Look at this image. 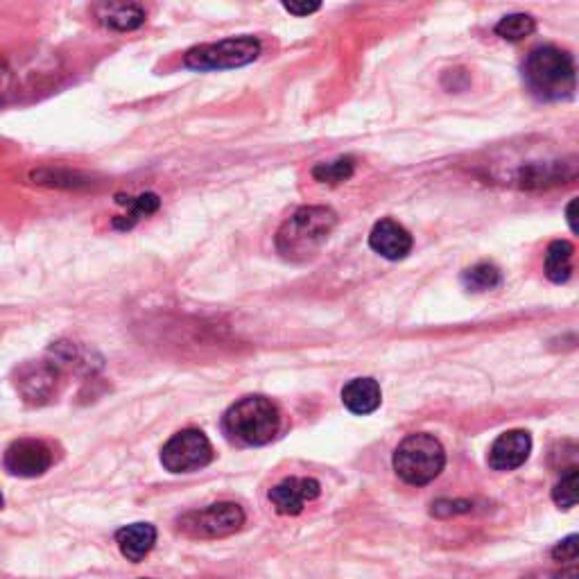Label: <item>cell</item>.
Segmentation results:
<instances>
[{
    "label": "cell",
    "instance_id": "cell-1",
    "mask_svg": "<svg viewBox=\"0 0 579 579\" xmlns=\"http://www.w3.org/2000/svg\"><path fill=\"white\" fill-rule=\"evenodd\" d=\"M337 224L335 211L326 206H304L292 213L276 233V249L288 261H308L331 236Z\"/></svg>",
    "mask_w": 579,
    "mask_h": 579
},
{
    "label": "cell",
    "instance_id": "cell-2",
    "mask_svg": "<svg viewBox=\"0 0 579 579\" xmlns=\"http://www.w3.org/2000/svg\"><path fill=\"white\" fill-rule=\"evenodd\" d=\"M527 89L539 100L559 102L575 91V62L566 50L541 46L527 55L523 64Z\"/></svg>",
    "mask_w": 579,
    "mask_h": 579
},
{
    "label": "cell",
    "instance_id": "cell-3",
    "mask_svg": "<svg viewBox=\"0 0 579 579\" xmlns=\"http://www.w3.org/2000/svg\"><path fill=\"white\" fill-rule=\"evenodd\" d=\"M222 426L233 442L265 446L279 435L281 412L265 396H245L227 410Z\"/></svg>",
    "mask_w": 579,
    "mask_h": 579
},
{
    "label": "cell",
    "instance_id": "cell-4",
    "mask_svg": "<svg viewBox=\"0 0 579 579\" xmlns=\"http://www.w3.org/2000/svg\"><path fill=\"white\" fill-rule=\"evenodd\" d=\"M446 466V451L428 432H414L396 446L394 471L412 487L430 485Z\"/></svg>",
    "mask_w": 579,
    "mask_h": 579
},
{
    "label": "cell",
    "instance_id": "cell-5",
    "mask_svg": "<svg viewBox=\"0 0 579 579\" xmlns=\"http://www.w3.org/2000/svg\"><path fill=\"white\" fill-rule=\"evenodd\" d=\"M261 41L254 37H233L218 43L190 48L184 55V66L190 71H229L256 62L261 57Z\"/></svg>",
    "mask_w": 579,
    "mask_h": 579
},
{
    "label": "cell",
    "instance_id": "cell-6",
    "mask_svg": "<svg viewBox=\"0 0 579 579\" xmlns=\"http://www.w3.org/2000/svg\"><path fill=\"white\" fill-rule=\"evenodd\" d=\"M177 525L190 539H224L245 525V512L236 503H215L184 514Z\"/></svg>",
    "mask_w": 579,
    "mask_h": 579
},
{
    "label": "cell",
    "instance_id": "cell-7",
    "mask_svg": "<svg viewBox=\"0 0 579 579\" xmlns=\"http://www.w3.org/2000/svg\"><path fill=\"white\" fill-rule=\"evenodd\" d=\"M213 462V446L202 430L188 428L168 439L161 451L163 469L170 473H193Z\"/></svg>",
    "mask_w": 579,
    "mask_h": 579
},
{
    "label": "cell",
    "instance_id": "cell-8",
    "mask_svg": "<svg viewBox=\"0 0 579 579\" xmlns=\"http://www.w3.org/2000/svg\"><path fill=\"white\" fill-rule=\"evenodd\" d=\"M5 469L19 478H37L53 466V453L39 439H19L5 451Z\"/></svg>",
    "mask_w": 579,
    "mask_h": 579
},
{
    "label": "cell",
    "instance_id": "cell-9",
    "mask_svg": "<svg viewBox=\"0 0 579 579\" xmlns=\"http://www.w3.org/2000/svg\"><path fill=\"white\" fill-rule=\"evenodd\" d=\"M322 485L315 478H288L270 491V503L283 516H299L306 503L319 498Z\"/></svg>",
    "mask_w": 579,
    "mask_h": 579
},
{
    "label": "cell",
    "instance_id": "cell-10",
    "mask_svg": "<svg viewBox=\"0 0 579 579\" xmlns=\"http://www.w3.org/2000/svg\"><path fill=\"white\" fill-rule=\"evenodd\" d=\"M532 453V437L525 430H509L489 448V466L494 471H514L527 462Z\"/></svg>",
    "mask_w": 579,
    "mask_h": 579
},
{
    "label": "cell",
    "instance_id": "cell-11",
    "mask_svg": "<svg viewBox=\"0 0 579 579\" xmlns=\"http://www.w3.org/2000/svg\"><path fill=\"white\" fill-rule=\"evenodd\" d=\"M369 247L387 261H401L412 252V236L399 222L385 218L376 222L374 229H371Z\"/></svg>",
    "mask_w": 579,
    "mask_h": 579
},
{
    "label": "cell",
    "instance_id": "cell-12",
    "mask_svg": "<svg viewBox=\"0 0 579 579\" xmlns=\"http://www.w3.org/2000/svg\"><path fill=\"white\" fill-rule=\"evenodd\" d=\"M55 380V367H50L48 362H39V365H28L19 371L16 387H19V392L25 396V401L43 403L55 392Z\"/></svg>",
    "mask_w": 579,
    "mask_h": 579
},
{
    "label": "cell",
    "instance_id": "cell-13",
    "mask_svg": "<svg viewBox=\"0 0 579 579\" xmlns=\"http://www.w3.org/2000/svg\"><path fill=\"white\" fill-rule=\"evenodd\" d=\"M116 543L125 559L138 564V561H143L150 555L154 543H157V527L150 523L125 525L116 532Z\"/></svg>",
    "mask_w": 579,
    "mask_h": 579
},
{
    "label": "cell",
    "instance_id": "cell-14",
    "mask_svg": "<svg viewBox=\"0 0 579 579\" xmlns=\"http://www.w3.org/2000/svg\"><path fill=\"white\" fill-rule=\"evenodd\" d=\"M342 403L349 412L365 417V414L376 412L383 403V392L374 378H353L351 383L344 385Z\"/></svg>",
    "mask_w": 579,
    "mask_h": 579
},
{
    "label": "cell",
    "instance_id": "cell-15",
    "mask_svg": "<svg viewBox=\"0 0 579 579\" xmlns=\"http://www.w3.org/2000/svg\"><path fill=\"white\" fill-rule=\"evenodd\" d=\"M95 14H98L102 25L118 32H132L145 23V10L136 3L95 5Z\"/></svg>",
    "mask_w": 579,
    "mask_h": 579
},
{
    "label": "cell",
    "instance_id": "cell-16",
    "mask_svg": "<svg viewBox=\"0 0 579 579\" xmlns=\"http://www.w3.org/2000/svg\"><path fill=\"white\" fill-rule=\"evenodd\" d=\"M575 247L568 240H555L546 252V276L552 283H566L573 274Z\"/></svg>",
    "mask_w": 579,
    "mask_h": 579
},
{
    "label": "cell",
    "instance_id": "cell-17",
    "mask_svg": "<svg viewBox=\"0 0 579 579\" xmlns=\"http://www.w3.org/2000/svg\"><path fill=\"white\" fill-rule=\"evenodd\" d=\"M462 281L473 292H487L503 285V274L494 263H478L464 272Z\"/></svg>",
    "mask_w": 579,
    "mask_h": 579
},
{
    "label": "cell",
    "instance_id": "cell-18",
    "mask_svg": "<svg viewBox=\"0 0 579 579\" xmlns=\"http://www.w3.org/2000/svg\"><path fill=\"white\" fill-rule=\"evenodd\" d=\"M120 204H127L129 206V213L123 215L120 220H114V227L116 229H132L134 224L145 218V215H152L154 211H159V197L154 193H145L141 197H136V200H123V197H118Z\"/></svg>",
    "mask_w": 579,
    "mask_h": 579
},
{
    "label": "cell",
    "instance_id": "cell-19",
    "mask_svg": "<svg viewBox=\"0 0 579 579\" xmlns=\"http://www.w3.org/2000/svg\"><path fill=\"white\" fill-rule=\"evenodd\" d=\"M537 30V21L530 14H509L496 25V34L505 41H523Z\"/></svg>",
    "mask_w": 579,
    "mask_h": 579
},
{
    "label": "cell",
    "instance_id": "cell-20",
    "mask_svg": "<svg viewBox=\"0 0 579 579\" xmlns=\"http://www.w3.org/2000/svg\"><path fill=\"white\" fill-rule=\"evenodd\" d=\"M353 172H356V161H353V157H342L331 163H317L313 168V177L322 181V184L335 186L342 184V181H349Z\"/></svg>",
    "mask_w": 579,
    "mask_h": 579
},
{
    "label": "cell",
    "instance_id": "cell-21",
    "mask_svg": "<svg viewBox=\"0 0 579 579\" xmlns=\"http://www.w3.org/2000/svg\"><path fill=\"white\" fill-rule=\"evenodd\" d=\"M577 489H579V471L577 466H570V469L561 475L557 487L552 489V500H555V505L561 509H573L577 505Z\"/></svg>",
    "mask_w": 579,
    "mask_h": 579
},
{
    "label": "cell",
    "instance_id": "cell-22",
    "mask_svg": "<svg viewBox=\"0 0 579 579\" xmlns=\"http://www.w3.org/2000/svg\"><path fill=\"white\" fill-rule=\"evenodd\" d=\"M577 534H570L568 539H564L561 543H557L555 548H552V559L561 561V564H575L577 561Z\"/></svg>",
    "mask_w": 579,
    "mask_h": 579
},
{
    "label": "cell",
    "instance_id": "cell-23",
    "mask_svg": "<svg viewBox=\"0 0 579 579\" xmlns=\"http://www.w3.org/2000/svg\"><path fill=\"white\" fill-rule=\"evenodd\" d=\"M285 10H288L290 14H295V16H308V14H313V12H317L319 7V3H304V5H297V3H288V5H283Z\"/></svg>",
    "mask_w": 579,
    "mask_h": 579
},
{
    "label": "cell",
    "instance_id": "cell-24",
    "mask_svg": "<svg viewBox=\"0 0 579 579\" xmlns=\"http://www.w3.org/2000/svg\"><path fill=\"white\" fill-rule=\"evenodd\" d=\"M575 206H577V202L573 200L568 204V211H566V215H568V224H570V231H577V224H575Z\"/></svg>",
    "mask_w": 579,
    "mask_h": 579
},
{
    "label": "cell",
    "instance_id": "cell-25",
    "mask_svg": "<svg viewBox=\"0 0 579 579\" xmlns=\"http://www.w3.org/2000/svg\"><path fill=\"white\" fill-rule=\"evenodd\" d=\"M0 509H3V494H0Z\"/></svg>",
    "mask_w": 579,
    "mask_h": 579
}]
</instances>
